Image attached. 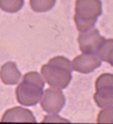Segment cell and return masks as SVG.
I'll return each mask as SVG.
<instances>
[{
    "label": "cell",
    "instance_id": "cell-4",
    "mask_svg": "<svg viewBox=\"0 0 113 124\" xmlns=\"http://www.w3.org/2000/svg\"><path fill=\"white\" fill-rule=\"evenodd\" d=\"M94 101L99 108L113 105V74L103 73L95 82Z\"/></svg>",
    "mask_w": 113,
    "mask_h": 124
},
{
    "label": "cell",
    "instance_id": "cell-9",
    "mask_svg": "<svg viewBox=\"0 0 113 124\" xmlns=\"http://www.w3.org/2000/svg\"><path fill=\"white\" fill-rule=\"evenodd\" d=\"M21 76V72L17 69L15 62H6L1 66L0 78L5 85H16L19 82Z\"/></svg>",
    "mask_w": 113,
    "mask_h": 124
},
{
    "label": "cell",
    "instance_id": "cell-6",
    "mask_svg": "<svg viewBox=\"0 0 113 124\" xmlns=\"http://www.w3.org/2000/svg\"><path fill=\"white\" fill-rule=\"evenodd\" d=\"M105 41L97 29H90L83 31L78 37L80 49L82 53H95Z\"/></svg>",
    "mask_w": 113,
    "mask_h": 124
},
{
    "label": "cell",
    "instance_id": "cell-3",
    "mask_svg": "<svg viewBox=\"0 0 113 124\" xmlns=\"http://www.w3.org/2000/svg\"><path fill=\"white\" fill-rule=\"evenodd\" d=\"M102 14L100 0H76L74 22L80 32L92 29Z\"/></svg>",
    "mask_w": 113,
    "mask_h": 124
},
{
    "label": "cell",
    "instance_id": "cell-2",
    "mask_svg": "<svg viewBox=\"0 0 113 124\" xmlns=\"http://www.w3.org/2000/svg\"><path fill=\"white\" fill-rule=\"evenodd\" d=\"M44 80L36 72H27L16 89V97L19 103L24 106H33L43 94Z\"/></svg>",
    "mask_w": 113,
    "mask_h": 124
},
{
    "label": "cell",
    "instance_id": "cell-7",
    "mask_svg": "<svg viewBox=\"0 0 113 124\" xmlns=\"http://www.w3.org/2000/svg\"><path fill=\"white\" fill-rule=\"evenodd\" d=\"M73 68L81 73H90L101 66V59L95 53H83L72 61Z\"/></svg>",
    "mask_w": 113,
    "mask_h": 124
},
{
    "label": "cell",
    "instance_id": "cell-13",
    "mask_svg": "<svg viewBox=\"0 0 113 124\" xmlns=\"http://www.w3.org/2000/svg\"><path fill=\"white\" fill-rule=\"evenodd\" d=\"M97 122L100 123H113V105L106 107L98 113Z\"/></svg>",
    "mask_w": 113,
    "mask_h": 124
},
{
    "label": "cell",
    "instance_id": "cell-8",
    "mask_svg": "<svg viewBox=\"0 0 113 124\" xmlns=\"http://www.w3.org/2000/svg\"><path fill=\"white\" fill-rule=\"evenodd\" d=\"M1 122H35V118L30 110L17 106L7 109L2 116Z\"/></svg>",
    "mask_w": 113,
    "mask_h": 124
},
{
    "label": "cell",
    "instance_id": "cell-12",
    "mask_svg": "<svg viewBox=\"0 0 113 124\" xmlns=\"http://www.w3.org/2000/svg\"><path fill=\"white\" fill-rule=\"evenodd\" d=\"M24 3V0H0V9L9 13H15L21 10Z\"/></svg>",
    "mask_w": 113,
    "mask_h": 124
},
{
    "label": "cell",
    "instance_id": "cell-11",
    "mask_svg": "<svg viewBox=\"0 0 113 124\" xmlns=\"http://www.w3.org/2000/svg\"><path fill=\"white\" fill-rule=\"evenodd\" d=\"M56 0H29V5L35 12L48 11L54 7Z\"/></svg>",
    "mask_w": 113,
    "mask_h": 124
},
{
    "label": "cell",
    "instance_id": "cell-1",
    "mask_svg": "<svg viewBox=\"0 0 113 124\" xmlns=\"http://www.w3.org/2000/svg\"><path fill=\"white\" fill-rule=\"evenodd\" d=\"M72 62L63 56L50 59L48 63L43 65L41 72L49 86L56 89H65L72 79Z\"/></svg>",
    "mask_w": 113,
    "mask_h": 124
},
{
    "label": "cell",
    "instance_id": "cell-10",
    "mask_svg": "<svg viewBox=\"0 0 113 124\" xmlns=\"http://www.w3.org/2000/svg\"><path fill=\"white\" fill-rule=\"evenodd\" d=\"M97 52L101 60L108 62L113 66V39L105 40Z\"/></svg>",
    "mask_w": 113,
    "mask_h": 124
},
{
    "label": "cell",
    "instance_id": "cell-14",
    "mask_svg": "<svg viewBox=\"0 0 113 124\" xmlns=\"http://www.w3.org/2000/svg\"><path fill=\"white\" fill-rule=\"evenodd\" d=\"M43 122H69V121H67V120H66V119H62V118H61V116H57V115H55V114H52V115H49V116H45V118L43 119V121H42Z\"/></svg>",
    "mask_w": 113,
    "mask_h": 124
},
{
    "label": "cell",
    "instance_id": "cell-5",
    "mask_svg": "<svg viewBox=\"0 0 113 124\" xmlns=\"http://www.w3.org/2000/svg\"><path fill=\"white\" fill-rule=\"evenodd\" d=\"M66 99L61 89L48 88L43 91L41 98V106L44 111L49 114H56L61 110Z\"/></svg>",
    "mask_w": 113,
    "mask_h": 124
}]
</instances>
